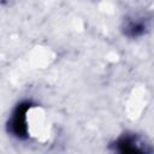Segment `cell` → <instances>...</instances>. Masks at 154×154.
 <instances>
[{"mask_svg":"<svg viewBox=\"0 0 154 154\" xmlns=\"http://www.w3.org/2000/svg\"><path fill=\"white\" fill-rule=\"evenodd\" d=\"M149 30V18L146 16H132L124 20L123 34L130 38L140 37Z\"/></svg>","mask_w":154,"mask_h":154,"instance_id":"cell-3","label":"cell"},{"mask_svg":"<svg viewBox=\"0 0 154 154\" xmlns=\"http://www.w3.org/2000/svg\"><path fill=\"white\" fill-rule=\"evenodd\" d=\"M114 150L119 153H148L152 152L150 148H148V144H146L138 136L134 134H126L120 136L114 142Z\"/></svg>","mask_w":154,"mask_h":154,"instance_id":"cell-2","label":"cell"},{"mask_svg":"<svg viewBox=\"0 0 154 154\" xmlns=\"http://www.w3.org/2000/svg\"><path fill=\"white\" fill-rule=\"evenodd\" d=\"M31 103L30 102H22L19 103L12 116L11 119L8 120V130L13 134V136L18 138H25L28 136V120H26V114L28 111L30 109Z\"/></svg>","mask_w":154,"mask_h":154,"instance_id":"cell-1","label":"cell"}]
</instances>
